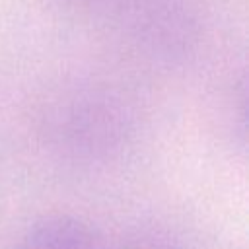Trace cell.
<instances>
[{
    "label": "cell",
    "mask_w": 249,
    "mask_h": 249,
    "mask_svg": "<svg viewBox=\"0 0 249 249\" xmlns=\"http://www.w3.org/2000/svg\"><path fill=\"white\" fill-rule=\"evenodd\" d=\"M47 136L72 158H103L119 150L130 126L123 101L99 88H80L56 97L45 115Z\"/></svg>",
    "instance_id": "obj_1"
},
{
    "label": "cell",
    "mask_w": 249,
    "mask_h": 249,
    "mask_svg": "<svg viewBox=\"0 0 249 249\" xmlns=\"http://www.w3.org/2000/svg\"><path fill=\"white\" fill-rule=\"evenodd\" d=\"M12 249H109L103 237L82 218L47 216L29 226Z\"/></svg>",
    "instance_id": "obj_2"
},
{
    "label": "cell",
    "mask_w": 249,
    "mask_h": 249,
    "mask_svg": "<svg viewBox=\"0 0 249 249\" xmlns=\"http://www.w3.org/2000/svg\"><path fill=\"white\" fill-rule=\"evenodd\" d=\"M117 249H185V245L167 230L142 228L128 233Z\"/></svg>",
    "instance_id": "obj_3"
}]
</instances>
